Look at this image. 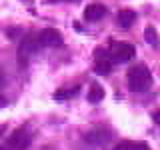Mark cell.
I'll return each instance as SVG.
<instances>
[{"mask_svg":"<svg viewBox=\"0 0 160 150\" xmlns=\"http://www.w3.org/2000/svg\"><path fill=\"white\" fill-rule=\"evenodd\" d=\"M106 16V6L104 4H88L86 8H84V20H88V22H96V20L104 18Z\"/></svg>","mask_w":160,"mask_h":150,"instance_id":"52a82bcc","label":"cell"},{"mask_svg":"<svg viewBox=\"0 0 160 150\" xmlns=\"http://www.w3.org/2000/svg\"><path fill=\"white\" fill-rule=\"evenodd\" d=\"M38 48H40L38 36H26L24 38L22 42H20V46H18V62H20V66H26L30 56H32L34 52H38Z\"/></svg>","mask_w":160,"mask_h":150,"instance_id":"3957f363","label":"cell"},{"mask_svg":"<svg viewBox=\"0 0 160 150\" xmlns=\"http://www.w3.org/2000/svg\"><path fill=\"white\" fill-rule=\"evenodd\" d=\"M112 70V60H110L108 52L102 48L96 50V62H94V72L96 74H108Z\"/></svg>","mask_w":160,"mask_h":150,"instance_id":"8992f818","label":"cell"},{"mask_svg":"<svg viewBox=\"0 0 160 150\" xmlns=\"http://www.w3.org/2000/svg\"><path fill=\"white\" fill-rule=\"evenodd\" d=\"M10 150H26L30 146V132L26 128H18L16 132H12V136L8 140Z\"/></svg>","mask_w":160,"mask_h":150,"instance_id":"277c9868","label":"cell"},{"mask_svg":"<svg viewBox=\"0 0 160 150\" xmlns=\"http://www.w3.org/2000/svg\"><path fill=\"white\" fill-rule=\"evenodd\" d=\"M100 100H104V88L100 84H92L88 90V102L90 104H98Z\"/></svg>","mask_w":160,"mask_h":150,"instance_id":"8fae6325","label":"cell"},{"mask_svg":"<svg viewBox=\"0 0 160 150\" xmlns=\"http://www.w3.org/2000/svg\"><path fill=\"white\" fill-rule=\"evenodd\" d=\"M116 150H150L146 144H136V142H120Z\"/></svg>","mask_w":160,"mask_h":150,"instance_id":"7c38bea8","label":"cell"},{"mask_svg":"<svg viewBox=\"0 0 160 150\" xmlns=\"http://www.w3.org/2000/svg\"><path fill=\"white\" fill-rule=\"evenodd\" d=\"M80 92V86H72V88H60L54 92V100H58V102H64V100L76 96V94Z\"/></svg>","mask_w":160,"mask_h":150,"instance_id":"30bf717a","label":"cell"},{"mask_svg":"<svg viewBox=\"0 0 160 150\" xmlns=\"http://www.w3.org/2000/svg\"><path fill=\"white\" fill-rule=\"evenodd\" d=\"M6 84V76H4V72H2V68H0V88Z\"/></svg>","mask_w":160,"mask_h":150,"instance_id":"9a60e30c","label":"cell"},{"mask_svg":"<svg viewBox=\"0 0 160 150\" xmlns=\"http://www.w3.org/2000/svg\"><path fill=\"white\" fill-rule=\"evenodd\" d=\"M38 42L40 46H60L62 44V34L54 28H44L38 34Z\"/></svg>","mask_w":160,"mask_h":150,"instance_id":"5b68a950","label":"cell"},{"mask_svg":"<svg viewBox=\"0 0 160 150\" xmlns=\"http://www.w3.org/2000/svg\"><path fill=\"white\" fill-rule=\"evenodd\" d=\"M134 46L128 42H112L110 44V52L108 56L112 60V64H122V62H128V60L134 58Z\"/></svg>","mask_w":160,"mask_h":150,"instance_id":"7a4b0ae2","label":"cell"},{"mask_svg":"<svg viewBox=\"0 0 160 150\" xmlns=\"http://www.w3.org/2000/svg\"><path fill=\"white\" fill-rule=\"evenodd\" d=\"M126 82L132 92H146L152 86V74H150V70L144 64H138V66H132L128 70Z\"/></svg>","mask_w":160,"mask_h":150,"instance_id":"6da1fadb","label":"cell"},{"mask_svg":"<svg viewBox=\"0 0 160 150\" xmlns=\"http://www.w3.org/2000/svg\"><path fill=\"white\" fill-rule=\"evenodd\" d=\"M144 38H146L148 44H152V46H158V38H156V30H154V26H148L146 30H144Z\"/></svg>","mask_w":160,"mask_h":150,"instance_id":"4fadbf2b","label":"cell"},{"mask_svg":"<svg viewBox=\"0 0 160 150\" xmlns=\"http://www.w3.org/2000/svg\"><path fill=\"white\" fill-rule=\"evenodd\" d=\"M134 22H136V12H134V10L124 8V10L118 12V26L120 28H130Z\"/></svg>","mask_w":160,"mask_h":150,"instance_id":"9c48e42d","label":"cell"},{"mask_svg":"<svg viewBox=\"0 0 160 150\" xmlns=\"http://www.w3.org/2000/svg\"><path fill=\"white\" fill-rule=\"evenodd\" d=\"M152 120H154V122H156L158 126H160V110H156V112L152 114Z\"/></svg>","mask_w":160,"mask_h":150,"instance_id":"5bb4252c","label":"cell"},{"mask_svg":"<svg viewBox=\"0 0 160 150\" xmlns=\"http://www.w3.org/2000/svg\"><path fill=\"white\" fill-rule=\"evenodd\" d=\"M0 150H10V146H8V148H6V146H0Z\"/></svg>","mask_w":160,"mask_h":150,"instance_id":"e0dca14e","label":"cell"},{"mask_svg":"<svg viewBox=\"0 0 160 150\" xmlns=\"http://www.w3.org/2000/svg\"><path fill=\"white\" fill-rule=\"evenodd\" d=\"M72 2H74V0H72Z\"/></svg>","mask_w":160,"mask_h":150,"instance_id":"ac0fdd59","label":"cell"},{"mask_svg":"<svg viewBox=\"0 0 160 150\" xmlns=\"http://www.w3.org/2000/svg\"><path fill=\"white\" fill-rule=\"evenodd\" d=\"M84 140L90 142V144H104V142L110 140V132L108 130H102V128H94L84 136Z\"/></svg>","mask_w":160,"mask_h":150,"instance_id":"ba28073f","label":"cell"},{"mask_svg":"<svg viewBox=\"0 0 160 150\" xmlns=\"http://www.w3.org/2000/svg\"><path fill=\"white\" fill-rule=\"evenodd\" d=\"M0 106H6V100L4 98H0Z\"/></svg>","mask_w":160,"mask_h":150,"instance_id":"2e32d148","label":"cell"}]
</instances>
